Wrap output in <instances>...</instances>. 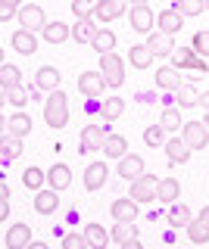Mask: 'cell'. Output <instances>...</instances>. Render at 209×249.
<instances>
[{
    "instance_id": "cell-10",
    "label": "cell",
    "mask_w": 209,
    "mask_h": 249,
    "mask_svg": "<svg viewBox=\"0 0 209 249\" xmlns=\"http://www.w3.org/2000/svg\"><path fill=\"white\" fill-rule=\"evenodd\" d=\"M125 3L128 0H97L94 3V19L97 22H113L125 13Z\"/></svg>"
},
{
    "instance_id": "cell-48",
    "label": "cell",
    "mask_w": 209,
    "mask_h": 249,
    "mask_svg": "<svg viewBox=\"0 0 209 249\" xmlns=\"http://www.w3.org/2000/svg\"><path fill=\"white\" fill-rule=\"evenodd\" d=\"M197 106H203L206 112H209V90H203V93H200V97H197Z\"/></svg>"
},
{
    "instance_id": "cell-29",
    "label": "cell",
    "mask_w": 209,
    "mask_h": 249,
    "mask_svg": "<svg viewBox=\"0 0 209 249\" xmlns=\"http://www.w3.org/2000/svg\"><path fill=\"white\" fill-rule=\"evenodd\" d=\"M131 237H137V224L134 221H115L113 224V233H110V240H115V243H128Z\"/></svg>"
},
{
    "instance_id": "cell-35",
    "label": "cell",
    "mask_w": 209,
    "mask_h": 249,
    "mask_svg": "<svg viewBox=\"0 0 209 249\" xmlns=\"http://www.w3.org/2000/svg\"><path fill=\"white\" fill-rule=\"evenodd\" d=\"M175 100H178V109H193L197 106V97L200 93L193 90V84H181V88H175Z\"/></svg>"
},
{
    "instance_id": "cell-26",
    "label": "cell",
    "mask_w": 209,
    "mask_h": 249,
    "mask_svg": "<svg viewBox=\"0 0 209 249\" xmlns=\"http://www.w3.org/2000/svg\"><path fill=\"white\" fill-rule=\"evenodd\" d=\"M153 59H156V56H153V50H150L147 44H134V47L128 50V62H131L134 69H150Z\"/></svg>"
},
{
    "instance_id": "cell-31",
    "label": "cell",
    "mask_w": 209,
    "mask_h": 249,
    "mask_svg": "<svg viewBox=\"0 0 209 249\" xmlns=\"http://www.w3.org/2000/svg\"><path fill=\"white\" fill-rule=\"evenodd\" d=\"M190 209L184 206V202H172V206H169V224H172V228H188V221H190Z\"/></svg>"
},
{
    "instance_id": "cell-6",
    "label": "cell",
    "mask_w": 209,
    "mask_h": 249,
    "mask_svg": "<svg viewBox=\"0 0 209 249\" xmlns=\"http://www.w3.org/2000/svg\"><path fill=\"white\" fill-rule=\"evenodd\" d=\"M181 137H184V143H188L190 150H203V146L209 143L206 122H184L181 124Z\"/></svg>"
},
{
    "instance_id": "cell-23",
    "label": "cell",
    "mask_w": 209,
    "mask_h": 249,
    "mask_svg": "<svg viewBox=\"0 0 209 249\" xmlns=\"http://www.w3.org/2000/svg\"><path fill=\"white\" fill-rule=\"evenodd\" d=\"M41 35H44V41H47V44H63V41L72 37V28H69L66 22H50V25L41 28Z\"/></svg>"
},
{
    "instance_id": "cell-25",
    "label": "cell",
    "mask_w": 209,
    "mask_h": 249,
    "mask_svg": "<svg viewBox=\"0 0 209 249\" xmlns=\"http://www.w3.org/2000/svg\"><path fill=\"white\" fill-rule=\"evenodd\" d=\"M110 159H122V156L128 153V140L122 137V134H106V140H103V146H100Z\"/></svg>"
},
{
    "instance_id": "cell-8",
    "label": "cell",
    "mask_w": 209,
    "mask_h": 249,
    "mask_svg": "<svg viewBox=\"0 0 209 249\" xmlns=\"http://www.w3.org/2000/svg\"><path fill=\"white\" fill-rule=\"evenodd\" d=\"M78 90L84 93V97L97 100V97H103V90H106V78L100 72H81L78 75Z\"/></svg>"
},
{
    "instance_id": "cell-4",
    "label": "cell",
    "mask_w": 209,
    "mask_h": 249,
    "mask_svg": "<svg viewBox=\"0 0 209 249\" xmlns=\"http://www.w3.org/2000/svg\"><path fill=\"white\" fill-rule=\"evenodd\" d=\"M156 184H159V178L156 175H144L141 178H134L131 181V190H128V196L141 206V202H150V199H156Z\"/></svg>"
},
{
    "instance_id": "cell-53",
    "label": "cell",
    "mask_w": 209,
    "mask_h": 249,
    "mask_svg": "<svg viewBox=\"0 0 209 249\" xmlns=\"http://www.w3.org/2000/svg\"><path fill=\"white\" fill-rule=\"evenodd\" d=\"M3 3H13V6H16V10H19V3H22V0H3Z\"/></svg>"
},
{
    "instance_id": "cell-1",
    "label": "cell",
    "mask_w": 209,
    "mask_h": 249,
    "mask_svg": "<svg viewBox=\"0 0 209 249\" xmlns=\"http://www.w3.org/2000/svg\"><path fill=\"white\" fill-rule=\"evenodd\" d=\"M44 122L50 128H66L69 124V97L63 90H50V97L44 100Z\"/></svg>"
},
{
    "instance_id": "cell-49",
    "label": "cell",
    "mask_w": 209,
    "mask_h": 249,
    "mask_svg": "<svg viewBox=\"0 0 209 249\" xmlns=\"http://www.w3.org/2000/svg\"><path fill=\"white\" fill-rule=\"evenodd\" d=\"M197 221H203L206 228H209V206H203V209H200V218H197Z\"/></svg>"
},
{
    "instance_id": "cell-55",
    "label": "cell",
    "mask_w": 209,
    "mask_h": 249,
    "mask_svg": "<svg viewBox=\"0 0 209 249\" xmlns=\"http://www.w3.org/2000/svg\"><path fill=\"white\" fill-rule=\"evenodd\" d=\"M203 122H206V128H209V112H206V119H203Z\"/></svg>"
},
{
    "instance_id": "cell-45",
    "label": "cell",
    "mask_w": 209,
    "mask_h": 249,
    "mask_svg": "<svg viewBox=\"0 0 209 249\" xmlns=\"http://www.w3.org/2000/svg\"><path fill=\"white\" fill-rule=\"evenodd\" d=\"M72 13H75V19L94 16V0H72Z\"/></svg>"
},
{
    "instance_id": "cell-40",
    "label": "cell",
    "mask_w": 209,
    "mask_h": 249,
    "mask_svg": "<svg viewBox=\"0 0 209 249\" xmlns=\"http://www.w3.org/2000/svg\"><path fill=\"white\" fill-rule=\"evenodd\" d=\"M175 10L181 16H200L206 10V0H175Z\"/></svg>"
},
{
    "instance_id": "cell-39",
    "label": "cell",
    "mask_w": 209,
    "mask_h": 249,
    "mask_svg": "<svg viewBox=\"0 0 209 249\" xmlns=\"http://www.w3.org/2000/svg\"><path fill=\"white\" fill-rule=\"evenodd\" d=\"M188 237H190V243H206V240H209V228L203 221H197V218H190V221H188Z\"/></svg>"
},
{
    "instance_id": "cell-19",
    "label": "cell",
    "mask_w": 209,
    "mask_h": 249,
    "mask_svg": "<svg viewBox=\"0 0 209 249\" xmlns=\"http://www.w3.org/2000/svg\"><path fill=\"white\" fill-rule=\"evenodd\" d=\"M181 25H184V16L178 13V10H162V13L156 16V28L166 31V35H178V31H181Z\"/></svg>"
},
{
    "instance_id": "cell-11",
    "label": "cell",
    "mask_w": 209,
    "mask_h": 249,
    "mask_svg": "<svg viewBox=\"0 0 209 249\" xmlns=\"http://www.w3.org/2000/svg\"><path fill=\"white\" fill-rule=\"evenodd\" d=\"M59 209V190H53V187H47V190H35V212L38 215H50Z\"/></svg>"
},
{
    "instance_id": "cell-5",
    "label": "cell",
    "mask_w": 209,
    "mask_h": 249,
    "mask_svg": "<svg viewBox=\"0 0 209 249\" xmlns=\"http://www.w3.org/2000/svg\"><path fill=\"white\" fill-rule=\"evenodd\" d=\"M128 22H131V28H134V31H141V35H150V31L156 28V13H153L147 3L131 6V10H128Z\"/></svg>"
},
{
    "instance_id": "cell-3",
    "label": "cell",
    "mask_w": 209,
    "mask_h": 249,
    "mask_svg": "<svg viewBox=\"0 0 209 249\" xmlns=\"http://www.w3.org/2000/svg\"><path fill=\"white\" fill-rule=\"evenodd\" d=\"M169 59H172L175 69H197V72H209L206 56H200L193 47H175V50L169 53Z\"/></svg>"
},
{
    "instance_id": "cell-47",
    "label": "cell",
    "mask_w": 209,
    "mask_h": 249,
    "mask_svg": "<svg viewBox=\"0 0 209 249\" xmlns=\"http://www.w3.org/2000/svg\"><path fill=\"white\" fill-rule=\"evenodd\" d=\"M10 218V199H0V221Z\"/></svg>"
},
{
    "instance_id": "cell-33",
    "label": "cell",
    "mask_w": 209,
    "mask_h": 249,
    "mask_svg": "<svg viewBox=\"0 0 209 249\" xmlns=\"http://www.w3.org/2000/svg\"><path fill=\"white\" fill-rule=\"evenodd\" d=\"M28 131H32V119H28L25 112H16L10 122H6V134H16V137H28Z\"/></svg>"
},
{
    "instance_id": "cell-21",
    "label": "cell",
    "mask_w": 209,
    "mask_h": 249,
    "mask_svg": "<svg viewBox=\"0 0 209 249\" xmlns=\"http://www.w3.org/2000/svg\"><path fill=\"white\" fill-rule=\"evenodd\" d=\"M47 184L53 187V190H66V187L72 184V171H69V165H63V162L50 165V171H47Z\"/></svg>"
},
{
    "instance_id": "cell-12",
    "label": "cell",
    "mask_w": 209,
    "mask_h": 249,
    "mask_svg": "<svg viewBox=\"0 0 209 249\" xmlns=\"http://www.w3.org/2000/svg\"><path fill=\"white\" fill-rule=\"evenodd\" d=\"M141 175H144V159L134 156V153H125L119 159V178L122 181H134V178H141Z\"/></svg>"
},
{
    "instance_id": "cell-20",
    "label": "cell",
    "mask_w": 209,
    "mask_h": 249,
    "mask_svg": "<svg viewBox=\"0 0 209 249\" xmlns=\"http://www.w3.org/2000/svg\"><path fill=\"white\" fill-rule=\"evenodd\" d=\"M110 212H113L115 221H134V218H137V202L131 199V196H125V199H113Z\"/></svg>"
},
{
    "instance_id": "cell-56",
    "label": "cell",
    "mask_w": 209,
    "mask_h": 249,
    "mask_svg": "<svg viewBox=\"0 0 209 249\" xmlns=\"http://www.w3.org/2000/svg\"><path fill=\"white\" fill-rule=\"evenodd\" d=\"M0 62H3V50H0Z\"/></svg>"
},
{
    "instance_id": "cell-27",
    "label": "cell",
    "mask_w": 209,
    "mask_h": 249,
    "mask_svg": "<svg viewBox=\"0 0 209 249\" xmlns=\"http://www.w3.org/2000/svg\"><path fill=\"white\" fill-rule=\"evenodd\" d=\"M19 84H22L19 66H13V62H0V88L10 90V88H19Z\"/></svg>"
},
{
    "instance_id": "cell-7",
    "label": "cell",
    "mask_w": 209,
    "mask_h": 249,
    "mask_svg": "<svg viewBox=\"0 0 209 249\" xmlns=\"http://www.w3.org/2000/svg\"><path fill=\"white\" fill-rule=\"evenodd\" d=\"M16 19H19V25L28 28V31H41L44 25H47V16H44V10H41L38 3L19 6V10H16Z\"/></svg>"
},
{
    "instance_id": "cell-17",
    "label": "cell",
    "mask_w": 209,
    "mask_h": 249,
    "mask_svg": "<svg viewBox=\"0 0 209 249\" xmlns=\"http://www.w3.org/2000/svg\"><path fill=\"white\" fill-rule=\"evenodd\" d=\"M147 47L153 50V56H169V53L175 50V41L166 31H150V35H147Z\"/></svg>"
},
{
    "instance_id": "cell-43",
    "label": "cell",
    "mask_w": 209,
    "mask_h": 249,
    "mask_svg": "<svg viewBox=\"0 0 209 249\" xmlns=\"http://www.w3.org/2000/svg\"><path fill=\"white\" fill-rule=\"evenodd\" d=\"M6 103H13V106H19V109L28 103V93L22 90V84H19V88H10V90H6Z\"/></svg>"
},
{
    "instance_id": "cell-22",
    "label": "cell",
    "mask_w": 209,
    "mask_h": 249,
    "mask_svg": "<svg viewBox=\"0 0 209 249\" xmlns=\"http://www.w3.org/2000/svg\"><path fill=\"white\" fill-rule=\"evenodd\" d=\"M178 196H181V184H178L175 178H162V181L156 184V199H159V202L172 206Z\"/></svg>"
},
{
    "instance_id": "cell-41",
    "label": "cell",
    "mask_w": 209,
    "mask_h": 249,
    "mask_svg": "<svg viewBox=\"0 0 209 249\" xmlns=\"http://www.w3.org/2000/svg\"><path fill=\"white\" fill-rule=\"evenodd\" d=\"M162 137H166V128H162V124H150V128L144 131V143L147 146H162L166 143Z\"/></svg>"
},
{
    "instance_id": "cell-37",
    "label": "cell",
    "mask_w": 209,
    "mask_h": 249,
    "mask_svg": "<svg viewBox=\"0 0 209 249\" xmlns=\"http://www.w3.org/2000/svg\"><path fill=\"white\" fill-rule=\"evenodd\" d=\"M84 237H88V246H94V249H103L110 243V233L100 228V224H88V228H84Z\"/></svg>"
},
{
    "instance_id": "cell-46",
    "label": "cell",
    "mask_w": 209,
    "mask_h": 249,
    "mask_svg": "<svg viewBox=\"0 0 209 249\" xmlns=\"http://www.w3.org/2000/svg\"><path fill=\"white\" fill-rule=\"evenodd\" d=\"M13 16H16V6H13V3H3V0H0V22L13 19Z\"/></svg>"
},
{
    "instance_id": "cell-2",
    "label": "cell",
    "mask_w": 209,
    "mask_h": 249,
    "mask_svg": "<svg viewBox=\"0 0 209 249\" xmlns=\"http://www.w3.org/2000/svg\"><path fill=\"white\" fill-rule=\"evenodd\" d=\"M100 75L106 78V88H122L125 84V59L119 53H100Z\"/></svg>"
},
{
    "instance_id": "cell-54",
    "label": "cell",
    "mask_w": 209,
    "mask_h": 249,
    "mask_svg": "<svg viewBox=\"0 0 209 249\" xmlns=\"http://www.w3.org/2000/svg\"><path fill=\"white\" fill-rule=\"evenodd\" d=\"M128 3H131V6H141V3H147V0H128Z\"/></svg>"
},
{
    "instance_id": "cell-24",
    "label": "cell",
    "mask_w": 209,
    "mask_h": 249,
    "mask_svg": "<svg viewBox=\"0 0 209 249\" xmlns=\"http://www.w3.org/2000/svg\"><path fill=\"white\" fill-rule=\"evenodd\" d=\"M156 84H159L162 90L181 88V72H178L175 66H162V69H156Z\"/></svg>"
},
{
    "instance_id": "cell-38",
    "label": "cell",
    "mask_w": 209,
    "mask_h": 249,
    "mask_svg": "<svg viewBox=\"0 0 209 249\" xmlns=\"http://www.w3.org/2000/svg\"><path fill=\"white\" fill-rule=\"evenodd\" d=\"M44 181H47V171H41V168H35V165L22 171V184H25L28 190H41Z\"/></svg>"
},
{
    "instance_id": "cell-30",
    "label": "cell",
    "mask_w": 209,
    "mask_h": 249,
    "mask_svg": "<svg viewBox=\"0 0 209 249\" xmlns=\"http://www.w3.org/2000/svg\"><path fill=\"white\" fill-rule=\"evenodd\" d=\"M91 47L97 53H110V50H115V35L110 28H97V35L91 37Z\"/></svg>"
},
{
    "instance_id": "cell-16",
    "label": "cell",
    "mask_w": 209,
    "mask_h": 249,
    "mask_svg": "<svg viewBox=\"0 0 209 249\" xmlns=\"http://www.w3.org/2000/svg\"><path fill=\"white\" fill-rule=\"evenodd\" d=\"M190 146L184 143V137H172V140H166V156H169V162L172 165H184V162L190 159Z\"/></svg>"
},
{
    "instance_id": "cell-14",
    "label": "cell",
    "mask_w": 209,
    "mask_h": 249,
    "mask_svg": "<svg viewBox=\"0 0 209 249\" xmlns=\"http://www.w3.org/2000/svg\"><path fill=\"white\" fill-rule=\"evenodd\" d=\"M13 50L22 53V56H32V53L38 50V37H35V31H28V28H19V31H13Z\"/></svg>"
},
{
    "instance_id": "cell-18",
    "label": "cell",
    "mask_w": 209,
    "mask_h": 249,
    "mask_svg": "<svg viewBox=\"0 0 209 249\" xmlns=\"http://www.w3.org/2000/svg\"><path fill=\"white\" fill-rule=\"evenodd\" d=\"M106 175H110V168H106L103 162H91V165L84 168V187H88L91 193L100 190V187L106 184Z\"/></svg>"
},
{
    "instance_id": "cell-28",
    "label": "cell",
    "mask_w": 209,
    "mask_h": 249,
    "mask_svg": "<svg viewBox=\"0 0 209 249\" xmlns=\"http://www.w3.org/2000/svg\"><path fill=\"white\" fill-rule=\"evenodd\" d=\"M35 84L41 90H57L59 88V72L53 66H44V69H38V78H35Z\"/></svg>"
},
{
    "instance_id": "cell-32",
    "label": "cell",
    "mask_w": 209,
    "mask_h": 249,
    "mask_svg": "<svg viewBox=\"0 0 209 249\" xmlns=\"http://www.w3.org/2000/svg\"><path fill=\"white\" fill-rule=\"evenodd\" d=\"M122 112H125V100H122V97H110V100L100 103V115H103L106 122H115Z\"/></svg>"
},
{
    "instance_id": "cell-52",
    "label": "cell",
    "mask_w": 209,
    "mask_h": 249,
    "mask_svg": "<svg viewBox=\"0 0 209 249\" xmlns=\"http://www.w3.org/2000/svg\"><path fill=\"white\" fill-rule=\"evenodd\" d=\"M0 134H6V122H3V115H0Z\"/></svg>"
},
{
    "instance_id": "cell-50",
    "label": "cell",
    "mask_w": 209,
    "mask_h": 249,
    "mask_svg": "<svg viewBox=\"0 0 209 249\" xmlns=\"http://www.w3.org/2000/svg\"><path fill=\"white\" fill-rule=\"evenodd\" d=\"M0 199H10V187H6V181H0Z\"/></svg>"
},
{
    "instance_id": "cell-13",
    "label": "cell",
    "mask_w": 209,
    "mask_h": 249,
    "mask_svg": "<svg viewBox=\"0 0 209 249\" xmlns=\"http://www.w3.org/2000/svg\"><path fill=\"white\" fill-rule=\"evenodd\" d=\"M28 243H32V224L19 221V224H13V228L6 231V246L10 249H25Z\"/></svg>"
},
{
    "instance_id": "cell-42",
    "label": "cell",
    "mask_w": 209,
    "mask_h": 249,
    "mask_svg": "<svg viewBox=\"0 0 209 249\" xmlns=\"http://www.w3.org/2000/svg\"><path fill=\"white\" fill-rule=\"evenodd\" d=\"M190 47L200 53V56H209V31H197L193 41H190Z\"/></svg>"
},
{
    "instance_id": "cell-44",
    "label": "cell",
    "mask_w": 209,
    "mask_h": 249,
    "mask_svg": "<svg viewBox=\"0 0 209 249\" xmlns=\"http://www.w3.org/2000/svg\"><path fill=\"white\" fill-rule=\"evenodd\" d=\"M63 246L66 249H88V237H84V233H66Z\"/></svg>"
},
{
    "instance_id": "cell-34",
    "label": "cell",
    "mask_w": 209,
    "mask_h": 249,
    "mask_svg": "<svg viewBox=\"0 0 209 249\" xmlns=\"http://www.w3.org/2000/svg\"><path fill=\"white\" fill-rule=\"evenodd\" d=\"M19 153H22V137L0 134V156H3V159H16Z\"/></svg>"
},
{
    "instance_id": "cell-57",
    "label": "cell",
    "mask_w": 209,
    "mask_h": 249,
    "mask_svg": "<svg viewBox=\"0 0 209 249\" xmlns=\"http://www.w3.org/2000/svg\"><path fill=\"white\" fill-rule=\"evenodd\" d=\"M206 10H209V0H206Z\"/></svg>"
},
{
    "instance_id": "cell-51",
    "label": "cell",
    "mask_w": 209,
    "mask_h": 249,
    "mask_svg": "<svg viewBox=\"0 0 209 249\" xmlns=\"http://www.w3.org/2000/svg\"><path fill=\"white\" fill-rule=\"evenodd\" d=\"M3 103H6V90L0 88V109H3Z\"/></svg>"
},
{
    "instance_id": "cell-9",
    "label": "cell",
    "mask_w": 209,
    "mask_h": 249,
    "mask_svg": "<svg viewBox=\"0 0 209 249\" xmlns=\"http://www.w3.org/2000/svg\"><path fill=\"white\" fill-rule=\"evenodd\" d=\"M106 140V124H84L81 131V153H94Z\"/></svg>"
},
{
    "instance_id": "cell-36",
    "label": "cell",
    "mask_w": 209,
    "mask_h": 249,
    "mask_svg": "<svg viewBox=\"0 0 209 249\" xmlns=\"http://www.w3.org/2000/svg\"><path fill=\"white\" fill-rule=\"evenodd\" d=\"M159 124L166 131H178L184 124L181 122V109H178V106H166V109H162V115H159Z\"/></svg>"
},
{
    "instance_id": "cell-15",
    "label": "cell",
    "mask_w": 209,
    "mask_h": 249,
    "mask_svg": "<svg viewBox=\"0 0 209 249\" xmlns=\"http://www.w3.org/2000/svg\"><path fill=\"white\" fill-rule=\"evenodd\" d=\"M97 19L94 16H81V19H75V28H72V37L75 44H91V37L97 35Z\"/></svg>"
}]
</instances>
